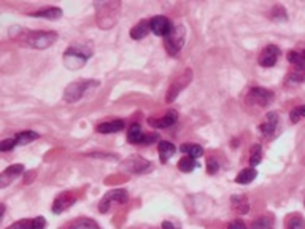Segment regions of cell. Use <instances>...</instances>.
Masks as SVG:
<instances>
[{"label":"cell","mask_w":305,"mask_h":229,"mask_svg":"<svg viewBox=\"0 0 305 229\" xmlns=\"http://www.w3.org/2000/svg\"><path fill=\"white\" fill-rule=\"evenodd\" d=\"M92 56L91 49L83 46H70L64 53V65L70 70H78L86 65L88 59Z\"/></svg>","instance_id":"obj_1"},{"label":"cell","mask_w":305,"mask_h":229,"mask_svg":"<svg viewBox=\"0 0 305 229\" xmlns=\"http://www.w3.org/2000/svg\"><path fill=\"white\" fill-rule=\"evenodd\" d=\"M24 45L37 49H45L51 46L57 40V32L53 30H40V32H24Z\"/></svg>","instance_id":"obj_2"},{"label":"cell","mask_w":305,"mask_h":229,"mask_svg":"<svg viewBox=\"0 0 305 229\" xmlns=\"http://www.w3.org/2000/svg\"><path fill=\"white\" fill-rule=\"evenodd\" d=\"M184 38H186L184 25H175L170 35L165 37V40H164V46L167 49V53L170 56H176L184 45Z\"/></svg>","instance_id":"obj_3"},{"label":"cell","mask_w":305,"mask_h":229,"mask_svg":"<svg viewBox=\"0 0 305 229\" xmlns=\"http://www.w3.org/2000/svg\"><path fill=\"white\" fill-rule=\"evenodd\" d=\"M92 86H99V81H73L64 91V99L69 104H75L76 100H80L84 92L89 91Z\"/></svg>","instance_id":"obj_4"},{"label":"cell","mask_w":305,"mask_h":229,"mask_svg":"<svg viewBox=\"0 0 305 229\" xmlns=\"http://www.w3.org/2000/svg\"><path fill=\"white\" fill-rule=\"evenodd\" d=\"M121 166L124 171L129 174H147L152 167L150 161H147L145 158H142L139 155H132L131 158H127L126 161H123Z\"/></svg>","instance_id":"obj_5"},{"label":"cell","mask_w":305,"mask_h":229,"mask_svg":"<svg viewBox=\"0 0 305 229\" xmlns=\"http://www.w3.org/2000/svg\"><path fill=\"white\" fill-rule=\"evenodd\" d=\"M96 6L102 8V14H104V21L99 24L100 29H110L118 21V10H120V3L108 2V3H97ZM102 14H97V16H102Z\"/></svg>","instance_id":"obj_6"},{"label":"cell","mask_w":305,"mask_h":229,"mask_svg":"<svg viewBox=\"0 0 305 229\" xmlns=\"http://www.w3.org/2000/svg\"><path fill=\"white\" fill-rule=\"evenodd\" d=\"M126 201H127V193L124 190H112L102 198L99 204V212L100 214H107L112 206H115V204H124Z\"/></svg>","instance_id":"obj_7"},{"label":"cell","mask_w":305,"mask_h":229,"mask_svg":"<svg viewBox=\"0 0 305 229\" xmlns=\"http://www.w3.org/2000/svg\"><path fill=\"white\" fill-rule=\"evenodd\" d=\"M150 27L151 32L157 37H168L172 33L175 25L172 24V21L165 18V16H154V18L150 19Z\"/></svg>","instance_id":"obj_8"},{"label":"cell","mask_w":305,"mask_h":229,"mask_svg":"<svg viewBox=\"0 0 305 229\" xmlns=\"http://www.w3.org/2000/svg\"><path fill=\"white\" fill-rule=\"evenodd\" d=\"M192 80V70L191 69H186L184 73L181 76H178V78L172 83V86L168 88L167 91V96H165V100L167 102H173L176 99V96L180 94V92L188 86L189 81Z\"/></svg>","instance_id":"obj_9"},{"label":"cell","mask_w":305,"mask_h":229,"mask_svg":"<svg viewBox=\"0 0 305 229\" xmlns=\"http://www.w3.org/2000/svg\"><path fill=\"white\" fill-rule=\"evenodd\" d=\"M247 100L250 102V104H258L259 107H266V105H269L270 102L274 100V92L266 89V88L256 86V88H251L250 89Z\"/></svg>","instance_id":"obj_10"},{"label":"cell","mask_w":305,"mask_h":229,"mask_svg":"<svg viewBox=\"0 0 305 229\" xmlns=\"http://www.w3.org/2000/svg\"><path fill=\"white\" fill-rule=\"evenodd\" d=\"M278 127H280V118H278V113H277V112H270V113L266 115L264 123H262V124L259 126V131H261L262 135H264V137L272 139V137H275V135H277Z\"/></svg>","instance_id":"obj_11"},{"label":"cell","mask_w":305,"mask_h":229,"mask_svg":"<svg viewBox=\"0 0 305 229\" xmlns=\"http://www.w3.org/2000/svg\"><path fill=\"white\" fill-rule=\"evenodd\" d=\"M280 56V49L275 45H269L261 51V56L258 62L261 67H274L277 64V59Z\"/></svg>","instance_id":"obj_12"},{"label":"cell","mask_w":305,"mask_h":229,"mask_svg":"<svg viewBox=\"0 0 305 229\" xmlns=\"http://www.w3.org/2000/svg\"><path fill=\"white\" fill-rule=\"evenodd\" d=\"M75 201L76 198L73 193H62L54 199L51 210H53V214H62V212H65L67 209H70L73 206Z\"/></svg>","instance_id":"obj_13"},{"label":"cell","mask_w":305,"mask_h":229,"mask_svg":"<svg viewBox=\"0 0 305 229\" xmlns=\"http://www.w3.org/2000/svg\"><path fill=\"white\" fill-rule=\"evenodd\" d=\"M178 121V113L175 110H168V112L160 118V120H154V118H148V124L154 129H165V127H170Z\"/></svg>","instance_id":"obj_14"},{"label":"cell","mask_w":305,"mask_h":229,"mask_svg":"<svg viewBox=\"0 0 305 229\" xmlns=\"http://www.w3.org/2000/svg\"><path fill=\"white\" fill-rule=\"evenodd\" d=\"M157 153H159L160 163L165 164L167 161L170 159V158L175 155V153H176V148H175L173 143L162 140V142H159V145H157Z\"/></svg>","instance_id":"obj_15"},{"label":"cell","mask_w":305,"mask_h":229,"mask_svg":"<svg viewBox=\"0 0 305 229\" xmlns=\"http://www.w3.org/2000/svg\"><path fill=\"white\" fill-rule=\"evenodd\" d=\"M124 129V121L123 120H113V121H107L97 126V132L100 134H116Z\"/></svg>","instance_id":"obj_16"},{"label":"cell","mask_w":305,"mask_h":229,"mask_svg":"<svg viewBox=\"0 0 305 229\" xmlns=\"http://www.w3.org/2000/svg\"><path fill=\"white\" fill-rule=\"evenodd\" d=\"M150 32H151L150 19H143V21H140L139 24H135L134 27H132L131 37H132L134 40H142V38H145Z\"/></svg>","instance_id":"obj_17"},{"label":"cell","mask_w":305,"mask_h":229,"mask_svg":"<svg viewBox=\"0 0 305 229\" xmlns=\"http://www.w3.org/2000/svg\"><path fill=\"white\" fill-rule=\"evenodd\" d=\"M30 16H33V18H45V19H59L62 16V10L57 6H48V8H43V10L30 13Z\"/></svg>","instance_id":"obj_18"},{"label":"cell","mask_w":305,"mask_h":229,"mask_svg":"<svg viewBox=\"0 0 305 229\" xmlns=\"http://www.w3.org/2000/svg\"><path fill=\"white\" fill-rule=\"evenodd\" d=\"M24 171V166L22 164H13L10 167L5 169V172L2 174V188H5V186H8V183H10L14 177L21 175Z\"/></svg>","instance_id":"obj_19"},{"label":"cell","mask_w":305,"mask_h":229,"mask_svg":"<svg viewBox=\"0 0 305 229\" xmlns=\"http://www.w3.org/2000/svg\"><path fill=\"white\" fill-rule=\"evenodd\" d=\"M231 202H232L234 210H235L239 215H247V214H248L250 204H248V199L245 198V196H232V198H231Z\"/></svg>","instance_id":"obj_20"},{"label":"cell","mask_w":305,"mask_h":229,"mask_svg":"<svg viewBox=\"0 0 305 229\" xmlns=\"http://www.w3.org/2000/svg\"><path fill=\"white\" fill-rule=\"evenodd\" d=\"M258 177V172L254 167H248V169H243V171L235 177V183L239 185H248L251 183L253 180H256Z\"/></svg>","instance_id":"obj_21"},{"label":"cell","mask_w":305,"mask_h":229,"mask_svg":"<svg viewBox=\"0 0 305 229\" xmlns=\"http://www.w3.org/2000/svg\"><path fill=\"white\" fill-rule=\"evenodd\" d=\"M180 151L184 153V155H188L189 158H194V159L203 156V148L200 145H197V143H184V145H181Z\"/></svg>","instance_id":"obj_22"},{"label":"cell","mask_w":305,"mask_h":229,"mask_svg":"<svg viewBox=\"0 0 305 229\" xmlns=\"http://www.w3.org/2000/svg\"><path fill=\"white\" fill-rule=\"evenodd\" d=\"M143 137H145V134L142 132V127L140 124H132L129 127V132H127V140H129L131 143H134V145H137V143H142Z\"/></svg>","instance_id":"obj_23"},{"label":"cell","mask_w":305,"mask_h":229,"mask_svg":"<svg viewBox=\"0 0 305 229\" xmlns=\"http://www.w3.org/2000/svg\"><path fill=\"white\" fill-rule=\"evenodd\" d=\"M37 139H40V134L33 132V131H24V132H19V134L14 137L16 145H27V143H30V142H33V140H37Z\"/></svg>","instance_id":"obj_24"},{"label":"cell","mask_w":305,"mask_h":229,"mask_svg":"<svg viewBox=\"0 0 305 229\" xmlns=\"http://www.w3.org/2000/svg\"><path fill=\"white\" fill-rule=\"evenodd\" d=\"M196 167H197L196 159H194V158H189V156H184V158H181V159H180V163H178V169H180V171H181V172H184V174H189V172H192Z\"/></svg>","instance_id":"obj_25"},{"label":"cell","mask_w":305,"mask_h":229,"mask_svg":"<svg viewBox=\"0 0 305 229\" xmlns=\"http://www.w3.org/2000/svg\"><path fill=\"white\" fill-rule=\"evenodd\" d=\"M70 229H99V225L91 218H80L72 223Z\"/></svg>","instance_id":"obj_26"},{"label":"cell","mask_w":305,"mask_h":229,"mask_svg":"<svg viewBox=\"0 0 305 229\" xmlns=\"http://www.w3.org/2000/svg\"><path fill=\"white\" fill-rule=\"evenodd\" d=\"M288 61L298 67H302L305 64V49L304 51H290V53H288Z\"/></svg>","instance_id":"obj_27"},{"label":"cell","mask_w":305,"mask_h":229,"mask_svg":"<svg viewBox=\"0 0 305 229\" xmlns=\"http://www.w3.org/2000/svg\"><path fill=\"white\" fill-rule=\"evenodd\" d=\"M261 161H262V148H261V145H253L251 151H250V166L256 167V166H259Z\"/></svg>","instance_id":"obj_28"},{"label":"cell","mask_w":305,"mask_h":229,"mask_svg":"<svg viewBox=\"0 0 305 229\" xmlns=\"http://www.w3.org/2000/svg\"><path fill=\"white\" fill-rule=\"evenodd\" d=\"M286 229H305V222L299 215L291 217L286 223Z\"/></svg>","instance_id":"obj_29"},{"label":"cell","mask_w":305,"mask_h":229,"mask_svg":"<svg viewBox=\"0 0 305 229\" xmlns=\"http://www.w3.org/2000/svg\"><path fill=\"white\" fill-rule=\"evenodd\" d=\"M302 118H305V105H301L298 108H294L290 113V120L291 123H299Z\"/></svg>","instance_id":"obj_30"},{"label":"cell","mask_w":305,"mask_h":229,"mask_svg":"<svg viewBox=\"0 0 305 229\" xmlns=\"http://www.w3.org/2000/svg\"><path fill=\"white\" fill-rule=\"evenodd\" d=\"M251 229H272V225H270V220H267L266 217H261L251 225Z\"/></svg>","instance_id":"obj_31"},{"label":"cell","mask_w":305,"mask_h":229,"mask_svg":"<svg viewBox=\"0 0 305 229\" xmlns=\"http://www.w3.org/2000/svg\"><path fill=\"white\" fill-rule=\"evenodd\" d=\"M30 226H32V220H19V222L10 225L5 229H29Z\"/></svg>","instance_id":"obj_32"},{"label":"cell","mask_w":305,"mask_h":229,"mask_svg":"<svg viewBox=\"0 0 305 229\" xmlns=\"http://www.w3.org/2000/svg\"><path fill=\"white\" fill-rule=\"evenodd\" d=\"M46 226V220L43 217H37V218H32V226L29 229H45Z\"/></svg>","instance_id":"obj_33"},{"label":"cell","mask_w":305,"mask_h":229,"mask_svg":"<svg viewBox=\"0 0 305 229\" xmlns=\"http://www.w3.org/2000/svg\"><path fill=\"white\" fill-rule=\"evenodd\" d=\"M207 171H208L210 175H215V174L219 171V164L216 163L215 159H210V161H208V166H207Z\"/></svg>","instance_id":"obj_34"},{"label":"cell","mask_w":305,"mask_h":229,"mask_svg":"<svg viewBox=\"0 0 305 229\" xmlns=\"http://www.w3.org/2000/svg\"><path fill=\"white\" fill-rule=\"evenodd\" d=\"M16 147V140L14 139H5L2 142V151H10Z\"/></svg>","instance_id":"obj_35"},{"label":"cell","mask_w":305,"mask_h":229,"mask_svg":"<svg viewBox=\"0 0 305 229\" xmlns=\"http://www.w3.org/2000/svg\"><path fill=\"white\" fill-rule=\"evenodd\" d=\"M159 137H157V134H150V135H145V137H143V140H142V145H150V143H152L154 140H157Z\"/></svg>","instance_id":"obj_36"},{"label":"cell","mask_w":305,"mask_h":229,"mask_svg":"<svg viewBox=\"0 0 305 229\" xmlns=\"http://www.w3.org/2000/svg\"><path fill=\"white\" fill-rule=\"evenodd\" d=\"M227 229H247V226H245L243 222H232L227 226Z\"/></svg>","instance_id":"obj_37"},{"label":"cell","mask_w":305,"mask_h":229,"mask_svg":"<svg viewBox=\"0 0 305 229\" xmlns=\"http://www.w3.org/2000/svg\"><path fill=\"white\" fill-rule=\"evenodd\" d=\"M162 229H175V228H173V225L170 222H164L162 223Z\"/></svg>","instance_id":"obj_38"},{"label":"cell","mask_w":305,"mask_h":229,"mask_svg":"<svg viewBox=\"0 0 305 229\" xmlns=\"http://www.w3.org/2000/svg\"><path fill=\"white\" fill-rule=\"evenodd\" d=\"M3 214H5V206L2 204V207H0V217H3Z\"/></svg>","instance_id":"obj_39"},{"label":"cell","mask_w":305,"mask_h":229,"mask_svg":"<svg viewBox=\"0 0 305 229\" xmlns=\"http://www.w3.org/2000/svg\"><path fill=\"white\" fill-rule=\"evenodd\" d=\"M302 164L305 166V156H304V159H302Z\"/></svg>","instance_id":"obj_40"}]
</instances>
